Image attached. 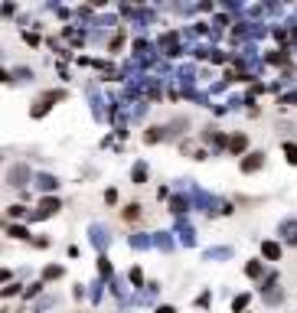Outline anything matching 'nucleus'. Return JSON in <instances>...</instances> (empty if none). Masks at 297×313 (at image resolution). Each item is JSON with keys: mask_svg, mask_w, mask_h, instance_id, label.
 Returning <instances> with one entry per match:
<instances>
[{"mask_svg": "<svg viewBox=\"0 0 297 313\" xmlns=\"http://www.w3.org/2000/svg\"><path fill=\"white\" fill-rule=\"evenodd\" d=\"M284 150H287V160H291V163H297V147H291V144H287Z\"/></svg>", "mask_w": 297, "mask_h": 313, "instance_id": "f257e3e1", "label": "nucleus"}, {"mask_svg": "<svg viewBox=\"0 0 297 313\" xmlns=\"http://www.w3.org/2000/svg\"><path fill=\"white\" fill-rule=\"evenodd\" d=\"M157 313H173V310H170V307H160V310H157Z\"/></svg>", "mask_w": 297, "mask_h": 313, "instance_id": "f03ea898", "label": "nucleus"}]
</instances>
